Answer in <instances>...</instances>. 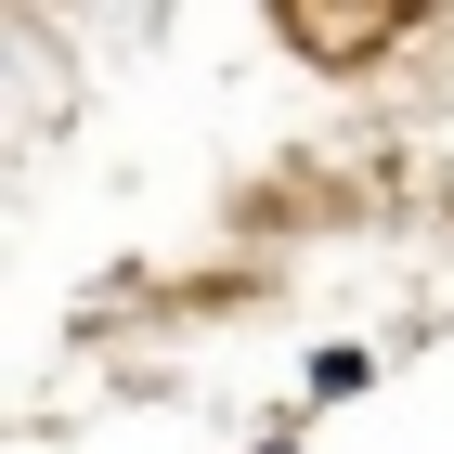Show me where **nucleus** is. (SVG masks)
I'll list each match as a JSON object with an SVG mask.
<instances>
[]
</instances>
